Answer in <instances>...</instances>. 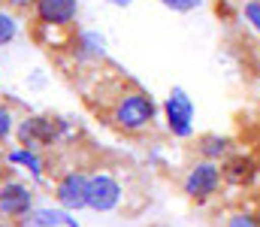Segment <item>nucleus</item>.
Segmentation results:
<instances>
[{
    "label": "nucleus",
    "instance_id": "1",
    "mask_svg": "<svg viewBox=\"0 0 260 227\" xmlns=\"http://www.w3.org/2000/svg\"><path fill=\"white\" fill-rule=\"evenodd\" d=\"M103 115H106V121L118 134H124V137H142L157 121V103L139 85H127L124 82L115 91V97L103 106Z\"/></svg>",
    "mask_w": 260,
    "mask_h": 227
},
{
    "label": "nucleus",
    "instance_id": "2",
    "mask_svg": "<svg viewBox=\"0 0 260 227\" xmlns=\"http://www.w3.org/2000/svg\"><path fill=\"white\" fill-rule=\"evenodd\" d=\"M70 134V121L55 118V115H24L15 124V140L24 149H46L61 143Z\"/></svg>",
    "mask_w": 260,
    "mask_h": 227
},
{
    "label": "nucleus",
    "instance_id": "3",
    "mask_svg": "<svg viewBox=\"0 0 260 227\" xmlns=\"http://www.w3.org/2000/svg\"><path fill=\"white\" fill-rule=\"evenodd\" d=\"M221 185H224L221 164H218V160H203V157H197L194 164L188 167L185 179H182V194H185L191 203L203 206V203H209V200L218 197Z\"/></svg>",
    "mask_w": 260,
    "mask_h": 227
},
{
    "label": "nucleus",
    "instance_id": "4",
    "mask_svg": "<svg viewBox=\"0 0 260 227\" xmlns=\"http://www.w3.org/2000/svg\"><path fill=\"white\" fill-rule=\"evenodd\" d=\"M34 209H37L34 185H27L18 176H6L0 182V218L18 224V221H27Z\"/></svg>",
    "mask_w": 260,
    "mask_h": 227
},
{
    "label": "nucleus",
    "instance_id": "5",
    "mask_svg": "<svg viewBox=\"0 0 260 227\" xmlns=\"http://www.w3.org/2000/svg\"><path fill=\"white\" fill-rule=\"evenodd\" d=\"M127 191H124V182L112 173V170H94L88 176V209L91 212H115L121 209Z\"/></svg>",
    "mask_w": 260,
    "mask_h": 227
},
{
    "label": "nucleus",
    "instance_id": "6",
    "mask_svg": "<svg viewBox=\"0 0 260 227\" xmlns=\"http://www.w3.org/2000/svg\"><path fill=\"white\" fill-rule=\"evenodd\" d=\"M164 121H167V131L176 137V140H191L194 137V100L188 97L185 88H173L164 100Z\"/></svg>",
    "mask_w": 260,
    "mask_h": 227
},
{
    "label": "nucleus",
    "instance_id": "7",
    "mask_svg": "<svg viewBox=\"0 0 260 227\" xmlns=\"http://www.w3.org/2000/svg\"><path fill=\"white\" fill-rule=\"evenodd\" d=\"M88 176H91V173H85V170H79V167L64 170V173L55 179V185H52L55 203L64 206V209H70V212L88 209Z\"/></svg>",
    "mask_w": 260,
    "mask_h": 227
},
{
    "label": "nucleus",
    "instance_id": "8",
    "mask_svg": "<svg viewBox=\"0 0 260 227\" xmlns=\"http://www.w3.org/2000/svg\"><path fill=\"white\" fill-rule=\"evenodd\" d=\"M30 12H34L37 27L70 30L79 18V0H37Z\"/></svg>",
    "mask_w": 260,
    "mask_h": 227
},
{
    "label": "nucleus",
    "instance_id": "9",
    "mask_svg": "<svg viewBox=\"0 0 260 227\" xmlns=\"http://www.w3.org/2000/svg\"><path fill=\"white\" fill-rule=\"evenodd\" d=\"M70 58L79 67H100L106 61V37L97 30H79L70 40Z\"/></svg>",
    "mask_w": 260,
    "mask_h": 227
},
{
    "label": "nucleus",
    "instance_id": "10",
    "mask_svg": "<svg viewBox=\"0 0 260 227\" xmlns=\"http://www.w3.org/2000/svg\"><path fill=\"white\" fill-rule=\"evenodd\" d=\"M3 157H6V164H9V170H21V173H27L34 185H43V182H46V170H49V167H46V157H43V151L40 149L15 146V149L3 151Z\"/></svg>",
    "mask_w": 260,
    "mask_h": 227
},
{
    "label": "nucleus",
    "instance_id": "11",
    "mask_svg": "<svg viewBox=\"0 0 260 227\" xmlns=\"http://www.w3.org/2000/svg\"><path fill=\"white\" fill-rule=\"evenodd\" d=\"M221 176H224V185L248 188L257 179V164L251 157H245V154H227L221 160Z\"/></svg>",
    "mask_w": 260,
    "mask_h": 227
},
{
    "label": "nucleus",
    "instance_id": "12",
    "mask_svg": "<svg viewBox=\"0 0 260 227\" xmlns=\"http://www.w3.org/2000/svg\"><path fill=\"white\" fill-rule=\"evenodd\" d=\"M76 212H70L64 206H37L34 212H30V218H27V224L34 227H79V221L73 218Z\"/></svg>",
    "mask_w": 260,
    "mask_h": 227
},
{
    "label": "nucleus",
    "instance_id": "13",
    "mask_svg": "<svg viewBox=\"0 0 260 227\" xmlns=\"http://www.w3.org/2000/svg\"><path fill=\"white\" fill-rule=\"evenodd\" d=\"M230 140L227 137H221V134H203L200 140H197V154L203 157V160H224L227 154H230Z\"/></svg>",
    "mask_w": 260,
    "mask_h": 227
},
{
    "label": "nucleus",
    "instance_id": "14",
    "mask_svg": "<svg viewBox=\"0 0 260 227\" xmlns=\"http://www.w3.org/2000/svg\"><path fill=\"white\" fill-rule=\"evenodd\" d=\"M18 34H21V18H18V12L9 9V6H0V49L12 46V43L18 40Z\"/></svg>",
    "mask_w": 260,
    "mask_h": 227
},
{
    "label": "nucleus",
    "instance_id": "15",
    "mask_svg": "<svg viewBox=\"0 0 260 227\" xmlns=\"http://www.w3.org/2000/svg\"><path fill=\"white\" fill-rule=\"evenodd\" d=\"M15 124H18V118L12 112V103L0 100V146H6L15 137Z\"/></svg>",
    "mask_w": 260,
    "mask_h": 227
},
{
    "label": "nucleus",
    "instance_id": "16",
    "mask_svg": "<svg viewBox=\"0 0 260 227\" xmlns=\"http://www.w3.org/2000/svg\"><path fill=\"white\" fill-rule=\"evenodd\" d=\"M239 18L248 24V30H251L254 37H260V0H242Z\"/></svg>",
    "mask_w": 260,
    "mask_h": 227
},
{
    "label": "nucleus",
    "instance_id": "17",
    "mask_svg": "<svg viewBox=\"0 0 260 227\" xmlns=\"http://www.w3.org/2000/svg\"><path fill=\"white\" fill-rule=\"evenodd\" d=\"M224 227H260V215L251 212V209H236L227 215Z\"/></svg>",
    "mask_w": 260,
    "mask_h": 227
},
{
    "label": "nucleus",
    "instance_id": "18",
    "mask_svg": "<svg viewBox=\"0 0 260 227\" xmlns=\"http://www.w3.org/2000/svg\"><path fill=\"white\" fill-rule=\"evenodd\" d=\"M157 3L173 9V12H194V9H200L203 0H157Z\"/></svg>",
    "mask_w": 260,
    "mask_h": 227
},
{
    "label": "nucleus",
    "instance_id": "19",
    "mask_svg": "<svg viewBox=\"0 0 260 227\" xmlns=\"http://www.w3.org/2000/svg\"><path fill=\"white\" fill-rule=\"evenodd\" d=\"M34 3H37V0H3V6H9V9H15V12L34 9Z\"/></svg>",
    "mask_w": 260,
    "mask_h": 227
},
{
    "label": "nucleus",
    "instance_id": "20",
    "mask_svg": "<svg viewBox=\"0 0 260 227\" xmlns=\"http://www.w3.org/2000/svg\"><path fill=\"white\" fill-rule=\"evenodd\" d=\"M106 3H109V6H115V9H130L136 0H106Z\"/></svg>",
    "mask_w": 260,
    "mask_h": 227
},
{
    "label": "nucleus",
    "instance_id": "21",
    "mask_svg": "<svg viewBox=\"0 0 260 227\" xmlns=\"http://www.w3.org/2000/svg\"><path fill=\"white\" fill-rule=\"evenodd\" d=\"M6 176H9V164H6V157L0 154V182H3Z\"/></svg>",
    "mask_w": 260,
    "mask_h": 227
},
{
    "label": "nucleus",
    "instance_id": "22",
    "mask_svg": "<svg viewBox=\"0 0 260 227\" xmlns=\"http://www.w3.org/2000/svg\"><path fill=\"white\" fill-rule=\"evenodd\" d=\"M30 85H34V88H40V85H43V76H40V70L34 73V79H30Z\"/></svg>",
    "mask_w": 260,
    "mask_h": 227
},
{
    "label": "nucleus",
    "instance_id": "23",
    "mask_svg": "<svg viewBox=\"0 0 260 227\" xmlns=\"http://www.w3.org/2000/svg\"><path fill=\"white\" fill-rule=\"evenodd\" d=\"M0 227H12V221H6V218H0Z\"/></svg>",
    "mask_w": 260,
    "mask_h": 227
},
{
    "label": "nucleus",
    "instance_id": "24",
    "mask_svg": "<svg viewBox=\"0 0 260 227\" xmlns=\"http://www.w3.org/2000/svg\"><path fill=\"white\" fill-rule=\"evenodd\" d=\"M30 227H34V224H30Z\"/></svg>",
    "mask_w": 260,
    "mask_h": 227
}]
</instances>
